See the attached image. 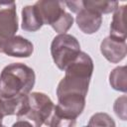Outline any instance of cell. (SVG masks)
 Here are the masks:
<instances>
[{"instance_id": "cell-5", "label": "cell", "mask_w": 127, "mask_h": 127, "mask_svg": "<svg viewBox=\"0 0 127 127\" xmlns=\"http://www.w3.org/2000/svg\"><path fill=\"white\" fill-rule=\"evenodd\" d=\"M17 28L14 2L0 3V50L7 41L14 37Z\"/></svg>"}, {"instance_id": "cell-6", "label": "cell", "mask_w": 127, "mask_h": 127, "mask_svg": "<svg viewBox=\"0 0 127 127\" xmlns=\"http://www.w3.org/2000/svg\"><path fill=\"white\" fill-rule=\"evenodd\" d=\"M78 27L86 34L94 33L100 26V14L93 8H81L76 18Z\"/></svg>"}, {"instance_id": "cell-4", "label": "cell", "mask_w": 127, "mask_h": 127, "mask_svg": "<svg viewBox=\"0 0 127 127\" xmlns=\"http://www.w3.org/2000/svg\"><path fill=\"white\" fill-rule=\"evenodd\" d=\"M28 96V105L23 117L32 120L35 127H41L44 123L48 125L53 114L54 104L44 93L35 92Z\"/></svg>"}, {"instance_id": "cell-8", "label": "cell", "mask_w": 127, "mask_h": 127, "mask_svg": "<svg viewBox=\"0 0 127 127\" xmlns=\"http://www.w3.org/2000/svg\"><path fill=\"white\" fill-rule=\"evenodd\" d=\"M23 15V24L22 28L26 31H36L38 30L42 24L37 16L34 6H27L22 11Z\"/></svg>"}, {"instance_id": "cell-12", "label": "cell", "mask_w": 127, "mask_h": 127, "mask_svg": "<svg viewBox=\"0 0 127 127\" xmlns=\"http://www.w3.org/2000/svg\"><path fill=\"white\" fill-rule=\"evenodd\" d=\"M85 127H92V126H85Z\"/></svg>"}, {"instance_id": "cell-13", "label": "cell", "mask_w": 127, "mask_h": 127, "mask_svg": "<svg viewBox=\"0 0 127 127\" xmlns=\"http://www.w3.org/2000/svg\"><path fill=\"white\" fill-rule=\"evenodd\" d=\"M0 127H4V126H2V125H1V124H0Z\"/></svg>"}, {"instance_id": "cell-2", "label": "cell", "mask_w": 127, "mask_h": 127, "mask_svg": "<svg viewBox=\"0 0 127 127\" xmlns=\"http://www.w3.org/2000/svg\"><path fill=\"white\" fill-rule=\"evenodd\" d=\"M34 83L35 73L32 68L22 64H12L0 75V95L5 99L27 95Z\"/></svg>"}, {"instance_id": "cell-11", "label": "cell", "mask_w": 127, "mask_h": 127, "mask_svg": "<svg viewBox=\"0 0 127 127\" xmlns=\"http://www.w3.org/2000/svg\"><path fill=\"white\" fill-rule=\"evenodd\" d=\"M12 127H34L32 124H30L29 122H27V121H18L17 123H15Z\"/></svg>"}, {"instance_id": "cell-10", "label": "cell", "mask_w": 127, "mask_h": 127, "mask_svg": "<svg viewBox=\"0 0 127 127\" xmlns=\"http://www.w3.org/2000/svg\"><path fill=\"white\" fill-rule=\"evenodd\" d=\"M5 115H9V110H8V105L6 100H1L0 99V122L3 119Z\"/></svg>"}, {"instance_id": "cell-9", "label": "cell", "mask_w": 127, "mask_h": 127, "mask_svg": "<svg viewBox=\"0 0 127 127\" xmlns=\"http://www.w3.org/2000/svg\"><path fill=\"white\" fill-rule=\"evenodd\" d=\"M88 126H93V127H114L115 125H114L113 120L107 114L98 113V114L93 115L91 117V120H90Z\"/></svg>"}, {"instance_id": "cell-7", "label": "cell", "mask_w": 127, "mask_h": 127, "mask_svg": "<svg viewBox=\"0 0 127 127\" xmlns=\"http://www.w3.org/2000/svg\"><path fill=\"white\" fill-rule=\"evenodd\" d=\"M0 52L12 57H29L33 53V45L22 37H13L2 46Z\"/></svg>"}, {"instance_id": "cell-1", "label": "cell", "mask_w": 127, "mask_h": 127, "mask_svg": "<svg viewBox=\"0 0 127 127\" xmlns=\"http://www.w3.org/2000/svg\"><path fill=\"white\" fill-rule=\"evenodd\" d=\"M92 61L88 55L80 53L78 57L65 67V77L60 82L58 96L82 95L85 96L88 82L92 73Z\"/></svg>"}, {"instance_id": "cell-3", "label": "cell", "mask_w": 127, "mask_h": 127, "mask_svg": "<svg viewBox=\"0 0 127 127\" xmlns=\"http://www.w3.org/2000/svg\"><path fill=\"white\" fill-rule=\"evenodd\" d=\"M80 54L79 44L76 39L69 35H59L52 43V55L56 64L61 69L70 64Z\"/></svg>"}]
</instances>
